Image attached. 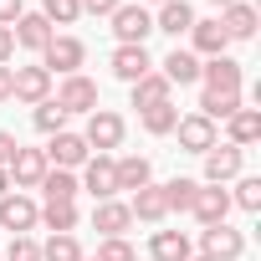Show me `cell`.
<instances>
[{
	"mask_svg": "<svg viewBox=\"0 0 261 261\" xmlns=\"http://www.w3.org/2000/svg\"><path fill=\"white\" fill-rule=\"evenodd\" d=\"M123 134H128V123H123V113H113V108H97V113H87V149H97V154H108V149H118L123 144Z\"/></svg>",
	"mask_w": 261,
	"mask_h": 261,
	"instance_id": "7a4b0ae2",
	"label": "cell"
},
{
	"mask_svg": "<svg viewBox=\"0 0 261 261\" xmlns=\"http://www.w3.org/2000/svg\"><path fill=\"white\" fill-rule=\"evenodd\" d=\"M108 21H113L118 46H144V41L154 36V11H144V6H118Z\"/></svg>",
	"mask_w": 261,
	"mask_h": 261,
	"instance_id": "6da1fadb",
	"label": "cell"
},
{
	"mask_svg": "<svg viewBox=\"0 0 261 261\" xmlns=\"http://www.w3.org/2000/svg\"><path fill=\"white\" fill-rule=\"evenodd\" d=\"M6 261H41V246H36L31 236H11V246H6Z\"/></svg>",
	"mask_w": 261,
	"mask_h": 261,
	"instance_id": "8d00e7d4",
	"label": "cell"
},
{
	"mask_svg": "<svg viewBox=\"0 0 261 261\" xmlns=\"http://www.w3.org/2000/svg\"><path fill=\"white\" fill-rule=\"evenodd\" d=\"M21 144H16V134H6V128H0V169H6L11 164V154H16Z\"/></svg>",
	"mask_w": 261,
	"mask_h": 261,
	"instance_id": "ab89813d",
	"label": "cell"
},
{
	"mask_svg": "<svg viewBox=\"0 0 261 261\" xmlns=\"http://www.w3.org/2000/svg\"><path fill=\"white\" fill-rule=\"evenodd\" d=\"M200 256H210V261H241L246 256V236L230 230V225H205L200 230Z\"/></svg>",
	"mask_w": 261,
	"mask_h": 261,
	"instance_id": "277c9868",
	"label": "cell"
},
{
	"mask_svg": "<svg viewBox=\"0 0 261 261\" xmlns=\"http://www.w3.org/2000/svg\"><path fill=\"white\" fill-rule=\"evenodd\" d=\"M128 225H134V210H128L123 200H97L92 205V230H102V241L108 236H123Z\"/></svg>",
	"mask_w": 261,
	"mask_h": 261,
	"instance_id": "ac0fdd59",
	"label": "cell"
},
{
	"mask_svg": "<svg viewBox=\"0 0 261 261\" xmlns=\"http://www.w3.org/2000/svg\"><path fill=\"white\" fill-rule=\"evenodd\" d=\"M82 261H87V256H82Z\"/></svg>",
	"mask_w": 261,
	"mask_h": 261,
	"instance_id": "7dc6e473",
	"label": "cell"
},
{
	"mask_svg": "<svg viewBox=\"0 0 261 261\" xmlns=\"http://www.w3.org/2000/svg\"><path fill=\"white\" fill-rule=\"evenodd\" d=\"M190 261H210V256H190Z\"/></svg>",
	"mask_w": 261,
	"mask_h": 261,
	"instance_id": "f6af8a7d",
	"label": "cell"
},
{
	"mask_svg": "<svg viewBox=\"0 0 261 261\" xmlns=\"http://www.w3.org/2000/svg\"><path fill=\"white\" fill-rule=\"evenodd\" d=\"M41 261H82V246H77V236H51V241L41 246Z\"/></svg>",
	"mask_w": 261,
	"mask_h": 261,
	"instance_id": "836d02e7",
	"label": "cell"
},
{
	"mask_svg": "<svg viewBox=\"0 0 261 261\" xmlns=\"http://www.w3.org/2000/svg\"><path fill=\"white\" fill-rule=\"evenodd\" d=\"M41 154H46V164H57V169H77V164H87V159H92L87 139H82V134H72V128L51 134V149H41Z\"/></svg>",
	"mask_w": 261,
	"mask_h": 261,
	"instance_id": "ba28073f",
	"label": "cell"
},
{
	"mask_svg": "<svg viewBox=\"0 0 261 261\" xmlns=\"http://www.w3.org/2000/svg\"><path fill=\"white\" fill-rule=\"evenodd\" d=\"M113 179H118V190H144L154 179V164L144 154H123V159H113Z\"/></svg>",
	"mask_w": 261,
	"mask_h": 261,
	"instance_id": "d6986e66",
	"label": "cell"
},
{
	"mask_svg": "<svg viewBox=\"0 0 261 261\" xmlns=\"http://www.w3.org/2000/svg\"><path fill=\"white\" fill-rule=\"evenodd\" d=\"M62 128H67V113L57 108V97H46V102H36V134H62Z\"/></svg>",
	"mask_w": 261,
	"mask_h": 261,
	"instance_id": "d6a6232c",
	"label": "cell"
},
{
	"mask_svg": "<svg viewBox=\"0 0 261 261\" xmlns=\"http://www.w3.org/2000/svg\"><path fill=\"white\" fill-rule=\"evenodd\" d=\"M190 41H195V57H225V46H230V36L220 31V21H195L190 26Z\"/></svg>",
	"mask_w": 261,
	"mask_h": 261,
	"instance_id": "44dd1931",
	"label": "cell"
},
{
	"mask_svg": "<svg viewBox=\"0 0 261 261\" xmlns=\"http://www.w3.org/2000/svg\"><path fill=\"white\" fill-rule=\"evenodd\" d=\"M36 215H41V205L31 200V195H0V230H11V236H26L31 225H36Z\"/></svg>",
	"mask_w": 261,
	"mask_h": 261,
	"instance_id": "52a82bcc",
	"label": "cell"
},
{
	"mask_svg": "<svg viewBox=\"0 0 261 261\" xmlns=\"http://www.w3.org/2000/svg\"><path fill=\"white\" fill-rule=\"evenodd\" d=\"M225 128H230V144H236V149H251V144L261 139V113H256V108H241V113L225 118Z\"/></svg>",
	"mask_w": 261,
	"mask_h": 261,
	"instance_id": "484cf974",
	"label": "cell"
},
{
	"mask_svg": "<svg viewBox=\"0 0 261 261\" xmlns=\"http://www.w3.org/2000/svg\"><path fill=\"white\" fill-rule=\"evenodd\" d=\"M77 6H82L87 16H113V11L123 6V0H77Z\"/></svg>",
	"mask_w": 261,
	"mask_h": 261,
	"instance_id": "74e56055",
	"label": "cell"
},
{
	"mask_svg": "<svg viewBox=\"0 0 261 261\" xmlns=\"http://www.w3.org/2000/svg\"><path fill=\"white\" fill-rule=\"evenodd\" d=\"M11 36H16V46H26V51H46V41H51L57 31H51V21H46L41 11H21V21L11 26Z\"/></svg>",
	"mask_w": 261,
	"mask_h": 261,
	"instance_id": "5bb4252c",
	"label": "cell"
},
{
	"mask_svg": "<svg viewBox=\"0 0 261 261\" xmlns=\"http://www.w3.org/2000/svg\"><path fill=\"white\" fill-rule=\"evenodd\" d=\"M159 190H164L169 215H185V210L195 205V190H200V185H195V179H169V185H159Z\"/></svg>",
	"mask_w": 261,
	"mask_h": 261,
	"instance_id": "f546056e",
	"label": "cell"
},
{
	"mask_svg": "<svg viewBox=\"0 0 261 261\" xmlns=\"http://www.w3.org/2000/svg\"><path fill=\"white\" fill-rule=\"evenodd\" d=\"M11 97H16V102H31V108L46 102V97H51V72H46V67H16V72H11Z\"/></svg>",
	"mask_w": 261,
	"mask_h": 261,
	"instance_id": "9c48e42d",
	"label": "cell"
},
{
	"mask_svg": "<svg viewBox=\"0 0 261 261\" xmlns=\"http://www.w3.org/2000/svg\"><path fill=\"white\" fill-rule=\"evenodd\" d=\"M174 123H179V108H174V102H159V108H149V113H144V128H149L154 139L174 134Z\"/></svg>",
	"mask_w": 261,
	"mask_h": 261,
	"instance_id": "1f68e13d",
	"label": "cell"
},
{
	"mask_svg": "<svg viewBox=\"0 0 261 261\" xmlns=\"http://www.w3.org/2000/svg\"><path fill=\"white\" fill-rule=\"evenodd\" d=\"M16 57V36H11V26H0V67H6Z\"/></svg>",
	"mask_w": 261,
	"mask_h": 261,
	"instance_id": "60d3db41",
	"label": "cell"
},
{
	"mask_svg": "<svg viewBox=\"0 0 261 261\" xmlns=\"http://www.w3.org/2000/svg\"><path fill=\"white\" fill-rule=\"evenodd\" d=\"M169 92H174V87H169L159 72H149V77H139V82H134V108H139V113H149V108L169 102Z\"/></svg>",
	"mask_w": 261,
	"mask_h": 261,
	"instance_id": "4316f807",
	"label": "cell"
},
{
	"mask_svg": "<svg viewBox=\"0 0 261 261\" xmlns=\"http://www.w3.org/2000/svg\"><path fill=\"white\" fill-rule=\"evenodd\" d=\"M82 62H87V46H82L77 36H51L46 51H41V67H46V72H62V77H72Z\"/></svg>",
	"mask_w": 261,
	"mask_h": 261,
	"instance_id": "8992f818",
	"label": "cell"
},
{
	"mask_svg": "<svg viewBox=\"0 0 261 261\" xmlns=\"http://www.w3.org/2000/svg\"><path fill=\"white\" fill-rule=\"evenodd\" d=\"M41 16H46L51 26H72V21L82 16V6H77V0H41Z\"/></svg>",
	"mask_w": 261,
	"mask_h": 261,
	"instance_id": "e575fe53",
	"label": "cell"
},
{
	"mask_svg": "<svg viewBox=\"0 0 261 261\" xmlns=\"http://www.w3.org/2000/svg\"><path fill=\"white\" fill-rule=\"evenodd\" d=\"M205 159V185H230L236 174H241V164H246V149H236V144H215L210 154H200Z\"/></svg>",
	"mask_w": 261,
	"mask_h": 261,
	"instance_id": "30bf717a",
	"label": "cell"
},
{
	"mask_svg": "<svg viewBox=\"0 0 261 261\" xmlns=\"http://www.w3.org/2000/svg\"><path fill=\"white\" fill-rule=\"evenodd\" d=\"M82 190H87L92 200H118V179H113V159H108V154H92V159H87Z\"/></svg>",
	"mask_w": 261,
	"mask_h": 261,
	"instance_id": "2e32d148",
	"label": "cell"
},
{
	"mask_svg": "<svg viewBox=\"0 0 261 261\" xmlns=\"http://www.w3.org/2000/svg\"><path fill=\"white\" fill-rule=\"evenodd\" d=\"M92 261H139V251L128 246L123 236H108V241H97V256Z\"/></svg>",
	"mask_w": 261,
	"mask_h": 261,
	"instance_id": "d590c367",
	"label": "cell"
},
{
	"mask_svg": "<svg viewBox=\"0 0 261 261\" xmlns=\"http://www.w3.org/2000/svg\"><path fill=\"white\" fill-rule=\"evenodd\" d=\"M36 190L46 195V205H72L82 185H77V174H72V169H46V179H41Z\"/></svg>",
	"mask_w": 261,
	"mask_h": 261,
	"instance_id": "cb8c5ba5",
	"label": "cell"
},
{
	"mask_svg": "<svg viewBox=\"0 0 261 261\" xmlns=\"http://www.w3.org/2000/svg\"><path fill=\"white\" fill-rule=\"evenodd\" d=\"M246 102H241V92H200V118H210V123H225L230 113H241Z\"/></svg>",
	"mask_w": 261,
	"mask_h": 261,
	"instance_id": "83f0119b",
	"label": "cell"
},
{
	"mask_svg": "<svg viewBox=\"0 0 261 261\" xmlns=\"http://www.w3.org/2000/svg\"><path fill=\"white\" fill-rule=\"evenodd\" d=\"M0 102H11V67H0Z\"/></svg>",
	"mask_w": 261,
	"mask_h": 261,
	"instance_id": "b9f144b4",
	"label": "cell"
},
{
	"mask_svg": "<svg viewBox=\"0 0 261 261\" xmlns=\"http://www.w3.org/2000/svg\"><path fill=\"white\" fill-rule=\"evenodd\" d=\"M159 67H164L159 77H164L169 87H174V82H179V87H185V82H200V57H195V51H185V46H174Z\"/></svg>",
	"mask_w": 261,
	"mask_h": 261,
	"instance_id": "7402d4cb",
	"label": "cell"
},
{
	"mask_svg": "<svg viewBox=\"0 0 261 261\" xmlns=\"http://www.w3.org/2000/svg\"><path fill=\"white\" fill-rule=\"evenodd\" d=\"M36 220H41L51 236H72V230H77V200H72V205H41Z\"/></svg>",
	"mask_w": 261,
	"mask_h": 261,
	"instance_id": "f1b7e54d",
	"label": "cell"
},
{
	"mask_svg": "<svg viewBox=\"0 0 261 261\" xmlns=\"http://www.w3.org/2000/svg\"><path fill=\"white\" fill-rule=\"evenodd\" d=\"M0 195H11V174L6 169H0Z\"/></svg>",
	"mask_w": 261,
	"mask_h": 261,
	"instance_id": "7bdbcfd3",
	"label": "cell"
},
{
	"mask_svg": "<svg viewBox=\"0 0 261 261\" xmlns=\"http://www.w3.org/2000/svg\"><path fill=\"white\" fill-rule=\"evenodd\" d=\"M190 26H195L190 0H169V6H159V16H154V31H169V36H190Z\"/></svg>",
	"mask_w": 261,
	"mask_h": 261,
	"instance_id": "d4e9b609",
	"label": "cell"
},
{
	"mask_svg": "<svg viewBox=\"0 0 261 261\" xmlns=\"http://www.w3.org/2000/svg\"><path fill=\"white\" fill-rule=\"evenodd\" d=\"M174 134H179V149H185V154H210V149L220 144V128H215L210 118H200V113H185V118L174 123Z\"/></svg>",
	"mask_w": 261,
	"mask_h": 261,
	"instance_id": "5b68a950",
	"label": "cell"
},
{
	"mask_svg": "<svg viewBox=\"0 0 261 261\" xmlns=\"http://www.w3.org/2000/svg\"><path fill=\"white\" fill-rule=\"evenodd\" d=\"M190 215H195L200 225H225V215H230V190H225V185H200Z\"/></svg>",
	"mask_w": 261,
	"mask_h": 261,
	"instance_id": "8fae6325",
	"label": "cell"
},
{
	"mask_svg": "<svg viewBox=\"0 0 261 261\" xmlns=\"http://www.w3.org/2000/svg\"><path fill=\"white\" fill-rule=\"evenodd\" d=\"M154 6H169V0H154Z\"/></svg>",
	"mask_w": 261,
	"mask_h": 261,
	"instance_id": "bcb514c9",
	"label": "cell"
},
{
	"mask_svg": "<svg viewBox=\"0 0 261 261\" xmlns=\"http://www.w3.org/2000/svg\"><path fill=\"white\" fill-rule=\"evenodd\" d=\"M200 82H205V92H241V62L210 57V62H200Z\"/></svg>",
	"mask_w": 261,
	"mask_h": 261,
	"instance_id": "9a60e30c",
	"label": "cell"
},
{
	"mask_svg": "<svg viewBox=\"0 0 261 261\" xmlns=\"http://www.w3.org/2000/svg\"><path fill=\"white\" fill-rule=\"evenodd\" d=\"M149 256H154V261H190V256H195V246H190V236H185V230H154Z\"/></svg>",
	"mask_w": 261,
	"mask_h": 261,
	"instance_id": "603a6c76",
	"label": "cell"
},
{
	"mask_svg": "<svg viewBox=\"0 0 261 261\" xmlns=\"http://www.w3.org/2000/svg\"><path fill=\"white\" fill-rule=\"evenodd\" d=\"M220 31L230 36V41H251L256 36V26H261V16H256V6H246V0H236V6H225L220 16Z\"/></svg>",
	"mask_w": 261,
	"mask_h": 261,
	"instance_id": "e0dca14e",
	"label": "cell"
},
{
	"mask_svg": "<svg viewBox=\"0 0 261 261\" xmlns=\"http://www.w3.org/2000/svg\"><path fill=\"white\" fill-rule=\"evenodd\" d=\"M21 11H26L21 0H0V26H16V21H21Z\"/></svg>",
	"mask_w": 261,
	"mask_h": 261,
	"instance_id": "f35d334b",
	"label": "cell"
},
{
	"mask_svg": "<svg viewBox=\"0 0 261 261\" xmlns=\"http://www.w3.org/2000/svg\"><path fill=\"white\" fill-rule=\"evenodd\" d=\"M108 67H113V77H118V82L134 87L139 77H149V72H154V57H149L144 46H118V51L108 57Z\"/></svg>",
	"mask_w": 261,
	"mask_h": 261,
	"instance_id": "4fadbf2b",
	"label": "cell"
},
{
	"mask_svg": "<svg viewBox=\"0 0 261 261\" xmlns=\"http://www.w3.org/2000/svg\"><path fill=\"white\" fill-rule=\"evenodd\" d=\"M57 108L72 118V113H97L102 102H97V82L92 77H82V72H72V77H62V87H57Z\"/></svg>",
	"mask_w": 261,
	"mask_h": 261,
	"instance_id": "3957f363",
	"label": "cell"
},
{
	"mask_svg": "<svg viewBox=\"0 0 261 261\" xmlns=\"http://www.w3.org/2000/svg\"><path fill=\"white\" fill-rule=\"evenodd\" d=\"M230 205H241V210H261V179L256 174H236V190H230Z\"/></svg>",
	"mask_w": 261,
	"mask_h": 261,
	"instance_id": "4dcf8cb0",
	"label": "cell"
},
{
	"mask_svg": "<svg viewBox=\"0 0 261 261\" xmlns=\"http://www.w3.org/2000/svg\"><path fill=\"white\" fill-rule=\"evenodd\" d=\"M46 169H51V164H46V154H41V149H16V154H11V164H6V174L16 179V190H36V185L46 179Z\"/></svg>",
	"mask_w": 261,
	"mask_h": 261,
	"instance_id": "7c38bea8",
	"label": "cell"
},
{
	"mask_svg": "<svg viewBox=\"0 0 261 261\" xmlns=\"http://www.w3.org/2000/svg\"><path fill=\"white\" fill-rule=\"evenodd\" d=\"M215 6H220V11H225V6H236V0H215Z\"/></svg>",
	"mask_w": 261,
	"mask_h": 261,
	"instance_id": "ee69618b",
	"label": "cell"
},
{
	"mask_svg": "<svg viewBox=\"0 0 261 261\" xmlns=\"http://www.w3.org/2000/svg\"><path fill=\"white\" fill-rule=\"evenodd\" d=\"M128 210H134V220H144V225H159V220L169 215V205H164V190H159V185H144V190H134Z\"/></svg>",
	"mask_w": 261,
	"mask_h": 261,
	"instance_id": "ffe728a7",
	"label": "cell"
}]
</instances>
